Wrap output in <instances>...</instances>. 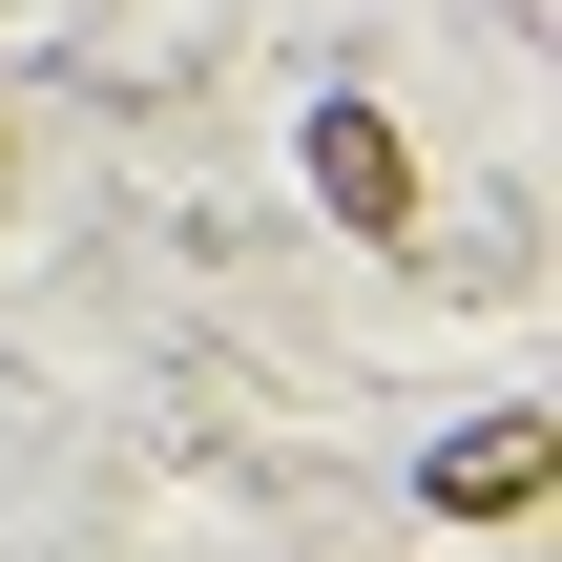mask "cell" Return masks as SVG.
I'll use <instances>...</instances> for the list:
<instances>
[{
    "mask_svg": "<svg viewBox=\"0 0 562 562\" xmlns=\"http://www.w3.org/2000/svg\"><path fill=\"white\" fill-rule=\"evenodd\" d=\"M542 480H562V417H459V438L417 459V501H438V521H521Z\"/></svg>",
    "mask_w": 562,
    "mask_h": 562,
    "instance_id": "6da1fadb",
    "label": "cell"
},
{
    "mask_svg": "<svg viewBox=\"0 0 562 562\" xmlns=\"http://www.w3.org/2000/svg\"><path fill=\"white\" fill-rule=\"evenodd\" d=\"M313 209H334V229H417V146H396L375 104H313Z\"/></svg>",
    "mask_w": 562,
    "mask_h": 562,
    "instance_id": "7a4b0ae2",
    "label": "cell"
}]
</instances>
